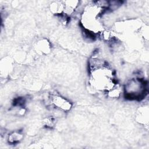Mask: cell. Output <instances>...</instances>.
<instances>
[{
    "mask_svg": "<svg viewBox=\"0 0 149 149\" xmlns=\"http://www.w3.org/2000/svg\"><path fill=\"white\" fill-rule=\"evenodd\" d=\"M51 101L56 108L65 112L69 111L72 107V103L69 100L59 95H52Z\"/></svg>",
    "mask_w": 149,
    "mask_h": 149,
    "instance_id": "obj_2",
    "label": "cell"
},
{
    "mask_svg": "<svg viewBox=\"0 0 149 149\" xmlns=\"http://www.w3.org/2000/svg\"><path fill=\"white\" fill-rule=\"evenodd\" d=\"M146 84L144 80L139 78L129 80L123 88L125 97L129 100H140L145 97Z\"/></svg>",
    "mask_w": 149,
    "mask_h": 149,
    "instance_id": "obj_1",
    "label": "cell"
},
{
    "mask_svg": "<svg viewBox=\"0 0 149 149\" xmlns=\"http://www.w3.org/2000/svg\"><path fill=\"white\" fill-rule=\"evenodd\" d=\"M23 138V134L19 131H16L11 133L8 136V140L10 144H16L20 142Z\"/></svg>",
    "mask_w": 149,
    "mask_h": 149,
    "instance_id": "obj_3",
    "label": "cell"
}]
</instances>
